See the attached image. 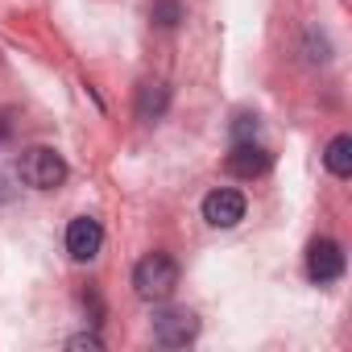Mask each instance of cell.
<instances>
[{
	"mask_svg": "<svg viewBox=\"0 0 352 352\" xmlns=\"http://www.w3.org/2000/svg\"><path fill=\"white\" fill-rule=\"evenodd\" d=\"M133 290H137V298H145V302H166L174 290H179V265H174V257H170V253H149V257H141L137 270H133Z\"/></svg>",
	"mask_w": 352,
	"mask_h": 352,
	"instance_id": "6da1fadb",
	"label": "cell"
},
{
	"mask_svg": "<svg viewBox=\"0 0 352 352\" xmlns=\"http://www.w3.org/2000/svg\"><path fill=\"white\" fill-rule=\"evenodd\" d=\"M17 174H21V183L34 187V191H54V187L67 183V162L50 145H30L17 157Z\"/></svg>",
	"mask_w": 352,
	"mask_h": 352,
	"instance_id": "7a4b0ae2",
	"label": "cell"
},
{
	"mask_svg": "<svg viewBox=\"0 0 352 352\" xmlns=\"http://www.w3.org/2000/svg\"><path fill=\"white\" fill-rule=\"evenodd\" d=\"M195 336H199V319L191 311H183V307H170V311L153 315V340L166 344V348H183Z\"/></svg>",
	"mask_w": 352,
	"mask_h": 352,
	"instance_id": "3957f363",
	"label": "cell"
},
{
	"mask_svg": "<svg viewBox=\"0 0 352 352\" xmlns=\"http://www.w3.org/2000/svg\"><path fill=\"white\" fill-rule=\"evenodd\" d=\"M340 274H344V249L331 236L311 241V249H307V278L323 286V282H336Z\"/></svg>",
	"mask_w": 352,
	"mask_h": 352,
	"instance_id": "277c9868",
	"label": "cell"
},
{
	"mask_svg": "<svg viewBox=\"0 0 352 352\" xmlns=\"http://www.w3.org/2000/svg\"><path fill=\"white\" fill-rule=\"evenodd\" d=\"M270 162H274V153L265 145H257V137L253 141H236L232 153L224 157L228 174H236V179H261V174L270 170Z\"/></svg>",
	"mask_w": 352,
	"mask_h": 352,
	"instance_id": "5b68a950",
	"label": "cell"
},
{
	"mask_svg": "<svg viewBox=\"0 0 352 352\" xmlns=\"http://www.w3.org/2000/svg\"><path fill=\"white\" fill-rule=\"evenodd\" d=\"M204 220H208L212 228H236V224L245 220V195H241V191H228V187L212 191V195L204 199Z\"/></svg>",
	"mask_w": 352,
	"mask_h": 352,
	"instance_id": "8992f818",
	"label": "cell"
},
{
	"mask_svg": "<svg viewBox=\"0 0 352 352\" xmlns=\"http://www.w3.org/2000/svg\"><path fill=\"white\" fill-rule=\"evenodd\" d=\"M100 245H104L100 220H91V216L71 220V228H67V253H71L75 261H91V257L100 253Z\"/></svg>",
	"mask_w": 352,
	"mask_h": 352,
	"instance_id": "52a82bcc",
	"label": "cell"
},
{
	"mask_svg": "<svg viewBox=\"0 0 352 352\" xmlns=\"http://www.w3.org/2000/svg\"><path fill=\"white\" fill-rule=\"evenodd\" d=\"M323 162H327V170L336 174V179H348V174H352V137H348V133L331 137V145H327Z\"/></svg>",
	"mask_w": 352,
	"mask_h": 352,
	"instance_id": "ba28073f",
	"label": "cell"
},
{
	"mask_svg": "<svg viewBox=\"0 0 352 352\" xmlns=\"http://www.w3.org/2000/svg\"><path fill=\"white\" fill-rule=\"evenodd\" d=\"M162 108H166V83H145L141 87V116L153 120Z\"/></svg>",
	"mask_w": 352,
	"mask_h": 352,
	"instance_id": "9c48e42d",
	"label": "cell"
},
{
	"mask_svg": "<svg viewBox=\"0 0 352 352\" xmlns=\"http://www.w3.org/2000/svg\"><path fill=\"white\" fill-rule=\"evenodd\" d=\"M153 21L162 25V30H174L183 21V9H179V0H157L153 5Z\"/></svg>",
	"mask_w": 352,
	"mask_h": 352,
	"instance_id": "30bf717a",
	"label": "cell"
},
{
	"mask_svg": "<svg viewBox=\"0 0 352 352\" xmlns=\"http://www.w3.org/2000/svg\"><path fill=\"white\" fill-rule=\"evenodd\" d=\"M232 137H236V141H253V137H257V116L241 112V116H236V124H232Z\"/></svg>",
	"mask_w": 352,
	"mask_h": 352,
	"instance_id": "8fae6325",
	"label": "cell"
},
{
	"mask_svg": "<svg viewBox=\"0 0 352 352\" xmlns=\"http://www.w3.org/2000/svg\"><path fill=\"white\" fill-rule=\"evenodd\" d=\"M67 348H75V352H79V348H91V352H100V348H104V340H100L96 331H79V336H71V340H67Z\"/></svg>",
	"mask_w": 352,
	"mask_h": 352,
	"instance_id": "7c38bea8",
	"label": "cell"
},
{
	"mask_svg": "<svg viewBox=\"0 0 352 352\" xmlns=\"http://www.w3.org/2000/svg\"><path fill=\"white\" fill-rule=\"evenodd\" d=\"M5 137H9V124H5V120H0V141H5Z\"/></svg>",
	"mask_w": 352,
	"mask_h": 352,
	"instance_id": "4fadbf2b",
	"label": "cell"
},
{
	"mask_svg": "<svg viewBox=\"0 0 352 352\" xmlns=\"http://www.w3.org/2000/svg\"><path fill=\"white\" fill-rule=\"evenodd\" d=\"M0 199H9V191H5V183H0Z\"/></svg>",
	"mask_w": 352,
	"mask_h": 352,
	"instance_id": "5bb4252c",
	"label": "cell"
}]
</instances>
